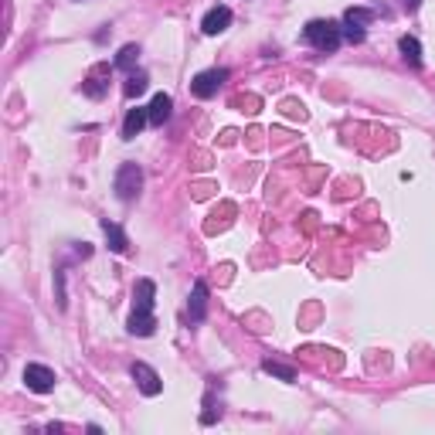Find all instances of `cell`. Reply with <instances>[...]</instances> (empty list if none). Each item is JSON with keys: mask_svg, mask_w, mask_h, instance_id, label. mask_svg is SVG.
Segmentation results:
<instances>
[{"mask_svg": "<svg viewBox=\"0 0 435 435\" xmlns=\"http://www.w3.org/2000/svg\"><path fill=\"white\" fill-rule=\"evenodd\" d=\"M303 38L317 48V51H337L343 41V27L337 20H310L303 27Z\"/></svg>", "mask_w": 435, "mask_h": 435, "instance_id": "obj_1", "label": "cell"}, {"mask_svg": "<svg viewBox=\"0 0 435 435\" xmlns=\"http://www.w3.org/2000/svg\"><path fill=\"white\" fill-rule=\"evenodd\" d=\"M116 197L119 201H136L140 197V190H143V171H140V164H123L119 171H116Z\"/></svg>", "mask_w": 435, "mask_h": 435, "instance_id": "obj_2", "label": "cell"}, {"mask_svg": "<svg viewBox=\"0 0 435 435\" xmlns=\"http://www.w3.org/2000/svg\"><path fill=\"white\" fill-rule=\"evenodd\" d=\"M228 82V68H208V72H197L194 82H190V92L194 99H211L218 95V89Z\"/></svg>", "mask_w": 435, "mask_h": 435, "instance_id": "obj_3", "label": "cell"}, {"mask_svg": "<svg viewBox=\"0 0 435 435\" xmlns=\"http://www.w3.org/2000/svg\"><path fill=\"white\" fill-rule=\"evenodd\" d=\"M24 384L35 391V395H48V391H55V371L51 367H44V364H27L24 367Z\"/></svg>", "mask_w": 435, "mask_h": 435, "instance_id": "obj_4", "label": "cell"}, {"mask_svg": "<svg viewBox=\"0 0 435 435\" xmlns=\"http://www.w3.org/2000/svg\"><path fill=\"white\" fill-rule=\"evenodd\" d=\"M130 371H133V381H136V388H140V391H143L147 398H157L160 391H164V381H160V374L153 371L150 364L136 360V364H133Z\"/></svg>", "mask_w": 435, "mask_h": 435, "instance_id": "obj_5", "label": "cell"}, {"mask_svg": "<svg viewBox=\"0 0 435 435\" xmlns=\"http://www.w3.org/2000/svg\"><path fill=\"white\" fill-rule=\"evenodd\" d=\"M228 24H231V7H225V4H218V7H211L208 14H204V20H201V31L204 35H221V31H228Z\"/></svg>", "mask_w": 435, "mask_h": 435, "instance_id": "obj_6", "label": "cell"}, {"mask_svg": "<svg viewBox=\"0 0 435 435\" xmlns=\"http://www.w3.org/2000/svg\"><path fill=\"white\" fill-rule=\"evenodd\" d=\"M188 313L194 323H201L208 317V283L204 279H197L194 289H190V300H188Z\"/></svg>", "mask_w": 435, "mask_h": 435, "instance_id": "obj_7", "label": "cell"}, {"mask_svg": "<svg viewBox=\"0 0 435 435\" xmlns=\"http://www.w3.org/2000/svg\"><path fill=\"white\" fill-rule=\"evenodd\" d=\"M153 300H157V283L140 279L133 289V313H153Z\"/></svg>", "mask_w": 435, "mask_h": 435, "instance_id": "obj_8", "label": "cell"}, {"mask_svg": "<svg viewBox=\"0 0 435 435\" xmlns=\"http://www.w3.org/2000/svg\"><path fill=\"white\" fill-rule=\"evenodd\" d=\"M147 113H150V123H153V126H164V123L171 119V113H173V99L167 92H157Z\"/></svg>", "mask_w": 435, "mask_h": 435, "instance_id": "obj_9", "label": "cell"}, {"mask_svg": "<svg viewBox=\"0 0 435 435\" xmlns=\"http://www.w3.org/2000/svg\"><path fill=\"white\" fill-rule=\"evenodd\" d=\"M102 231H106V242H109V248H113L116 255H126L130 252V238H126V231L116 225V221L102 218Z\"/></svg>", "mask_w": 435, "mask_h": 435, "instance_id": "obj_10", "label": "cell"}, {"mask_svg": "<svg viewBox=\"0 0 435 435\" xmlns=\"http://www.w3.org/2000/svg\"><path fill=\"white\" fill-rule=\"evenodd\" d=\"M147 123H150V113H147V109H140V106H136V109H130V113H126V119H123V140H136V136H140V130H143Z\"/></svg>", "mask_w": 435, "mask_h": 435, "instance_id": "obj_11", "label": "cell"}, {"mask_svg": "<svg viewBox=\"0 0 435 435\" xmlns=\"http://www.w3.org/2000/svg\"><path fill=\"white\" fill-rule=\"evenodd\" d=\"M398 51H401V58H405L412 68H422V44H418V38L405 35V38L398 41Z\"/></svg>", "mask_w": 435, "mask_h": 435, "instance_id": "obj_12", "label": "cell"}, {"mask_svg": "<svg viewBox=\"0 0 435 435\" xmlns=\"http://www.w3.org/2000/svg\"><path fill=\"white\" fill-rule=\"evenodd\" d=\"M157 330V317L153 313H133L130 317V333L133 337H150Z\"/></svg>", "mask_w": 435, "mask_h": 435, "instance_id": "obj_13", "label": "cell"}, {"mask_svg": "<svg viewBox=\"0 0 435 435\" xmlns=\"http://www.w3.org/2000/svg\"><path fill=\"white\" fill-rule=\"evenodd\" d=\"M147 85H150V78L143 75V72H133V75L126 78V85H123V95H126V99H136V95L147 92Z\"/></svg>", "mask_w": 435, "mask_h": 435, "instance_id": "obj_14", "label": "cell"}, {"mask_svg": "<svg viewBox=\"0 0 435 435\" xmlns=\"http://www.w3.org/2000/svg\"><path fill=\"white\" fill-rule=\"evenodd\" d=\"M374 20V11H367V7H350L347 14H343V24H354V27H364V24H371Z\"/></svg>", "mask_w": 435, "mask_h": 435, "instance_id": "obj_15", "label": "cell"}, {"mask_svg": "<svg viewBox=\"0 0 435 435\" xmlns=\"http://www.w3.org/2000/svg\"><path fill=\"white\" fill-rule=\"evenodd\" d=\"M262 371H265V374H272V378L296 381V371H293V367H286V364H279V360H262Z\"/></svg>", "mask_w": 435, "mask_h": 435, "instance_id": "obj_16", "label": "cell"}, {"mask_svg": "<svg viewBox=\"0 0 435 435\" xmlns=\"http://www.w3.org/2000/svg\"><path fill=\"white\" fill-rule=\"evenodd\" d=\"M136 58H140V48L136 44H126L119 55H116V68H123V72H130L133 65H136Z\"/></svg>", "mask_w": 435, "mask_h": 435, "instance_id": "obj_17", "label": "cell"}, {"mask_svg": "<svg viewBox=\"0 0 435 435\" xmlns=\"http://www.w3.org/2000/svg\"><path fill=\"white\" fill-rule=\"evenodd\" d=\"M343 38L350 41V44H360V41L367 38V31H364V27H354V24H347V27H343Z\"/></svg>", "mask_w": 435, "mask_h": 435, "instance_id": "obj_18", "label": "cell"}, {"mask_svg": "<svg viewBox=\"0 0 435 435\" xmlns=\"http://www.w3.org/2000/svg\"><path fill=\"white\" fill-rule=\"evenodd\" d=\"M398 4H401V7L408 11V14H412V11H418V7H422V0H398Z\"/></svg>", "mask_w": 435, "mask_h": 435, "instance_id": "obj_19", "label": "cell"}]
</instances>
